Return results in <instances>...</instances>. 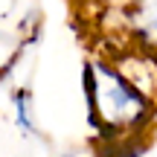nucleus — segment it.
<instances>
[{
    "mask_svg": "<svg viewBox=\"0 0 157 157\" xmlns=\"http://www.w3.org/2000/svg\"><path fill=\"white\" fill-rule=\"evenodd\" d=\"M82 87L87 122L105 146L117 148L134 143L151 128L157 117V99L137 87L111 56L99 52L84 58Z\"/></svg>",
    "mask_w": 157,
    "mask_h": 157,
    "instance_id": "nucleus-1",
    "label": "nucleus"
},
{
    "mask_svg": "<svg viewBox=\"0 0 157 157\" xmlns=\"http://www.w3.org/2000/svg\"><path fill=\"white\" fill-rule=\"evenodd\" d=\"M105 15L117 17V35L122 44L157 56V0H125Z\"/></svg>",
    "mask_w": 157,
    "mask_h": 157,
    "instance_id": "nucleus-2",
    "label": "nucleus"
},
{
    "mask_svg": "<svg viewBox=\"0 0 157 157\" xmlns=\"http://www.w3.org/2000/svg\"><path fill=\"white\" fill-rule=\"evenodd\" d=\"M9 108H12V125L15 131L23 137V140H44V131L38 125V117H35V96L29 84H15L9 93Z\"/></svg>",
    "mask_w": 157,
    "mask_h": 157,
    "instance_id": "nucleus-3",
    "label": "nucleus"
},
{
    "mask_svg": "<svg viewBox=\"0 0 157 157\" xmlns=\"http://www.w3.org/2000/svg\"><path fill=\"white\" fill-rule=\"evenodd\" d=\"M82 6H87V9H93V12H99V15H105V12H111V9H117V6H122L125 0H78Z\"/></svg>",
    "mask_w": 157,
    "mask_h": 157,
    "instance_id": "nucleus-4",
    "label": "nucleus"
},
{
    "mask_svg": "<svg viewBox=\"0 0 157 157\" xmlns=\"http://www.w3.org/2000/svg\"><path fill=\"white\" fill-rule=\"evenodd\" d=\"M56 157H82V151H78V148H73V146H67V148H58Z\"/></svg>",
    "mask_w": 157,
    "mask_h": 157,
    "instance_id": "nucleus-5",
    "label": "nucleus"
}]
</instances>
